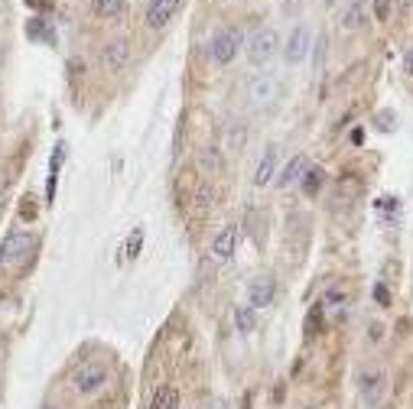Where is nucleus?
<instances>
[{"label": "nucleus", "mask_w": 413, "mask_h": 409, "mask_svg": "<svg viewBox=\"0 0 413 409\" xmlns=\"http://www.w3.org/2000/svg\"><path fill=\"white\" fill-rule=\"evenodd\" d=\"M277 49H280V36H277V29H254L251 39H247V59H251L254 66H267L273 56H277Z\"/></svg>", "instance_id": "obj_1"}, {"label": "nucleus", "mask_w": 413, "mask_h": 409, "mask_svg": "<svg viewBox=\"0 0 413 409\" xmlns=\"http://www.w3.org/2000/svg\"><path fill=\"white\" fill-rule=\"evenodd\" d=\"M245 46V36H241V29L235 27H222L212 36V59H215L218 66H228V62H235L238 49Z\"/></svg>", "instance_id": "obj_2"}, {"label": "nucleus", "mask_w": 413, "mask_h": 409, "mask_svg": "<svg viewBox=\"0 0 413 409\" xmlns=\"http://www.w3.org/2000/svg\"><path fill=\"white\" fill-rule=\"evenodd\" d=\"M33 247V234L29 231H10L0 244V267H17L23 257H29Z\"/></svg>", "instance_id": "obj_3"}, {"label": "nucleus", "mask_w": 413, "mask_h": 409, "mask_svg": "<svg viewBox=\"0 0 413 409\" xmlns=\"http://www.w3.org/2000/svg\"><path fill=\"white\" fill-rule=\"evenodd\" d=\"M277 94H280V84L270 75H254L247 82V101L257 104V107H270L277 101Z\"/></svg>", "instance_id": "obj_4"}, {"label": "nucleus", "mask_w": 413, "mask_h": 409, "mask_svg": "<svg viewBox=\"0 0 413 409\" xmlns=\"http://www.w3.org/2000/svg\"><path fill=\"white\" fill-rule=\"evenodd\" d=\"M72 383H75V390L78 393H94V390H101L104 383H108V367L98 361L92 364H82L75 371V377H72Z\"/></svg>", "instance_id": "obj_5"}, {"label": "nucleus", "mask_w": 413, "mask_h": 409, "mask_svg": "<svg viewBox=\"0 0 413 409\" xmlns=\"http://www.w3.org/2000/svg\"><path fill=\"white\" fill-rule=\"evenodd\" d=\"M310 43H312V36H310V27H293V33H290V39H287V49H283V59L290 62V66H296V62H303V59L310 56Z\"/></svg>", "instance_id": "obj_6"}, {"label": "nucleus", "mask_w": 413, "mask_h": 409, "mask_svg": "<svg viewBox=\"0 0 413 409\" xmlns=\"http://www.w3.org/2000/svg\"><path fill=\"white\" fill-rule=\"evenodd\" d=\"M179 3H182V0H150V7H147V27L150 29L166 27L169 20L176 17Z\"/></svg>", "instance_id": "obj_7"}, {"label": "nucleus", "mask_w": 413, "mask_h": 409, "mask_svg": "<svg viewBox=\"0 0 413 409\" xmlns=\"http://www.w3.org/2000/svg\"><path fill=\"white\" fill-rule=\"evenodd\" d=\"M235 247H238V228H222L212 241V257L215 263H228L235 257Z\"/></svg>", "instance_id": "obj_8"}, {"label": "nucleus", "mask_w": 413, "mask_h": 409, "mask_svg": "<svg viewBox=\"0 0 413 409\" xmlns=\"http://www.w3.org/2000/svg\"><path fill=\"white\" fill-rule=\"evenodd\" d=\"M273 292H277V286H273L270 276L254 279L251 286H247V306L251 308H267L273 302Z\"/></svg>", "instance_id": "obj_9"}, {"label": "nucleus", "mask_w": 413, "mask_h": 409, "mask_svg": "<svg viewBox=\"0 0 413 409\" xmlns=\"http://www.w3.org/2000/svg\"><path fill=\"white\" fill-rule=\"evenodd\" d=\"M127 56H131L127 39H111V43H104V49H101V62H104V68H108V72H117V68H124Z\"/></svg>", "instance_id": "obj_10"}, {"label": "nucleus", "mask_w": 413, "mask_h": 409, "mask_svg": "<svg viewBox=\"0 0 413 409\" xmlns=\"http://www.w3.org/2000/svg\"><path fill=\"white\" fill-rule=\"evenodd\" d=\"M303 172H306V156H293L290 163L280 169V176H277V188H290L293 182H300Z\"/></svg>", "instance_id": "obj_11"}, {"label": "nucleus", "mask_w": 413, "mask_h": 409, "mask_svg": "<svg viewBox=\"0 0 413 409\" xmlns=\"http://www.w3.org/2000/svg\"><path fill=\"white\" fill-rule=\"evenodd\" d=\"M273 172H277V147H267L263 159L257 163V172H254V186H267L273 179Z\"/></svg>", "instance_id": "obj_12"}, {"label": "nucleus", "mask_w": 413, "mask_h": 409, "mask_svg": "<svg viewBox=\"0 0 413 409\" xmlns=\"http://www.w3.org/2000/svg\"><path fill=\"white\" fill-rule=\"evenodd\" d=\"M322 182H326V172H322L319 166H316V169H310V166H306V172L300 176V186H303V192H306L310 198H312V195H316V192L322 188Z\"/></svg>", "instance_id": "obj_13"}, {"label": "nucleus", "mask_w": 413, "mask_h": 409, "mask_svg": "<svg viewBox=\"0 0 413 409\" xmlns=\"http://www.w3.org/2000/svg\"><path fill=\"white\" fill-rule=\"evenodd\" d=\"M176 406H179V390L176 387H160V390L153 393L150 409H176Z\"/></svg>", "instance_id": "obj_14"}, {"label": "nucleus", "mask_w": 413, "mask_h": 409, "mask_svg": "<svg viewBox=\"0 0 413 409\" xmlns=\"http://www.w3.org/2000/svg\"><path fill=\"white\" fill-rule=\"evenodd\" d=\"M235 325L241 335H251L254 328H257V312L251 306H238L235 308Z\"/></svg>", "instance_id": "obj_15"}, {"label": "nucleus", "mask_w": 413, "mask_h": 409, "mask_svg": "<svg viewBox=\"0 0 413 409\" xmlns=\"http://www.w3.org/2000/svg\"><path fill=\"white\" fill-rule=\"evenodd\" d=\"M27 36L29 39H46V43H56V33L49 29V23L43 17H33L27 23Z\"/></svg>", "instance_id": "obj_16"}, {"label": "nucleus", "mask_w": 413, "mask_h": 409, "mask_svg": "<svg viewBox=\"0 0 413 409\" xmlns=\"http://www.w3.org/2000/svg\"><path fill=\"white\" fill-rule=\"evenodd\" d=\"M124 3H127V0H94V13H98V17H117L124 10Z\"/></svg>", "instance_id": "obj_17"}, {"label": "nucleus", "mask_w": 413, "mask_h": 409, "mask_svg": "<svg viewBox=\"0 0 413 409\" xmlns=\"http://www.w3.org/2000/svg\"><path fill=\"white\" fill-rule=\"evenodd\" d=\"M212 202H215L212 182H202V186H198V192H196V208H198V211H205V208H208Z\"/></svg>", "instance_id": "obj_18"}, {"label": "nucleus", "mask_w": 413, "mask_h": 409, "mask_svg": "<svg viewBox=\"0 0 413 409\" xmlns=\"http://www.w3.org/2000/svg\"><path fill=\"white\" fill-rule=\"evenodd\" d=\"M140 247H143V231L140 228H137V231L131 234V237H127V247H124V257H137V253H140Z\"/></svg>", "instance_id": "obj_19"}, {"label": "nucleus", "mask_w": 413, "mask_h": 409, "mask_svg": "<svg viewBox=\"0 0 413 409\" xmlns=\"http://www.w3.org/2000/svg\"><path fill=\"white\" fill-rule=\"evenodd\" d=\"M312 332H316V335L322 332V306H312L310 308V318H306V335H312Z\"/></svg>", "instance_id": "obj_20"}, {"label": "nucleus", "mask_w": 413, "mask_h": 409, "mask_svg": "<svg viewBox=\"0 0 413 409\" xmlns=\"http://www.w3.org/2000/svg\"><path fill=\"white\" fill-rule=\"evenodd\" d=\"M66 143H59L56 153H52V159H49V176H59V169H62V163H66Z\"/></svg>", "instance_id": "obj_21"}, {"label": "nucleus", "mask_w": 413, "mask_h": 409, "mask_svg": "<svg viewBox=\"0 0 413 409\" xmlns=\"http://www.w3.org/2000/svg\"><path fill=\"white\" fill-rule=\"evenodd\" d=\"M202 166H205V169H222V156H218L215 147L202 149Z\"/></svg>", "instance_id": "obj_22"}, {"label": "nucleus", "mask_w": 413, "mask_h": 409, "mask_svg": "<svg viewBox=\"0 0 413 409\" xmlns=\"http://www.w3.org/2000/svg\"><path fill=\"white\" fill-rule=\"evenodd\" d=\"M245 140H247V133H245V127H241V124H235V127H231V131H228V147H245Z\"/></svg>", "instance_id": "obj_23"}, {"label": "nucleus", "mask_w": 413, "mask_h": 409, "mask_svg": "<svg viewBox=\"0 0 413 409\" xmlns=\"http://www.w3.org/2000/svg\"><path fill=\"white\" fill-rule=\"evenodd\" d=\"M394 124H397V117H394L391 111H381V114H377V131L391 133V131H394Z\"/></svg>", "instance_id": "obj_24"}, {"label": "nucleus", "mask_w": 413, "mask_h": 409, "mask_svg": "<svg viewBox=\"0 0 413 409\" xmlns=\"http://www.w3.org/2000/svg\"><path fill=\"white\" fill-rule=\"evenodd\" d=\"M375 20H391V0H375Z\"/></svg>", "instance_id": "obj_25"}, {"label": "nucleus", "mask_w": 413, "mask_h": 409, "mask_svg": "<svg viewBox=\"0 0 413 409\" xmlns=\"http://www.w3.org/2000/svg\"><path fill=\"white\" fill-rule=\"evenodd\" d=\"M345 27H348V29H358V27H361V7H352V10H348Z\"/></svg>", "instance_id": "obj_26"}, {"label": "nucleus", "mask_w": 413, "mask_h": 409, "mask_svg": "<svg viewBox=\"0 0 413 409\" xmlns=\"http://www.w3.org/2000/svg\"><path fill=\"white\" fill-rule=\"evenodd\" d=\"M20 204H23V208H20V214H23V218H29V221H33V218H36V202H33V198H23V202H20Z\"/></svg>", "instance_id": "obj_27"}, {"label": "nucleus", "mask_w": 413, "mask_h": 409, "mask_svg": "<svg viewBox=\"0 0 413 409\" xmlns=\"http://www.w3.org/2000/svg\"><path fill=\"white\" fill-rule=\"evenodd\" d=\"M56 182H59V176H49V186H46V202H52V198H56Z\"/></svg>", "instance_id": "obj_28"}, {"label": "nucleus", "mask_w": 413, "mask_h": 409, "mask_svg": "<svg viewBox=\"0 0 413 409\" xmlns=\"http://www.w3.org/2000/svg\"><path fill=\"white\" fill-rule=\"evenodd\" d=\"M27 7H33V10H49V7H52V0H27Z\"/></svg>", "instance_id": "obj_29"}, {"label": "nucleus", "mask_w": 413, "mask_h": 409, "mask_svg": "<svg viewBox=\"0 0 413 409\" xmlns=\"http://www.w3.org/2000/svg\"><path fill=\"white\" fill-rule=\"evenodd\" d=\"M375 299L381 302V306H387V302H391V296H387V289H384V286H377V289H375Z\"/></svg>", "instance_id": "obj_30"}, {"label": "nucleus", "mask_w": 413, "mask_h": 409, "mask_svg": "<svg viewBox=\"0 0 413 409\" xmlns=\"http://www.w3.org/2000/svg\"><path fill=\"white\" fill-rule=\"evenodd\" d=\"M208 409H228V403L225 400H212L208 403Z\"/></svg>", "instance_id": "obj_31"}, {"label": "nucleus", "mask_w": 413, "mask_h": 409, "mask_svg": "<svg viewBox=\"0 0 413 409\" xmlns=\"http://www.w3.org/2000/svg\"><path fill=\"white\" fill-rule=\"evenodd\" d=\"M407 72L413 75V49H410V56H407Z\"/></svg>", "instance_id": "obj_32"}, {"label": "nucleus", "mask_w": 413, "mask_h": 409, "mask_svg": "<svg viewBox=\"0 0 413 409\" xmlns=\"http://www.w3.org/2000/svg\"><path fill=\"white\" fill-rule=\"evenodd\" d=\"M94 409H114V406H94Z\"/></svg>", "instance_id": "obj_33"}]
</instances>
